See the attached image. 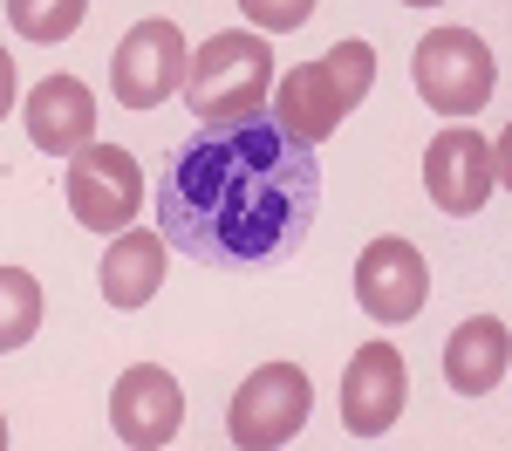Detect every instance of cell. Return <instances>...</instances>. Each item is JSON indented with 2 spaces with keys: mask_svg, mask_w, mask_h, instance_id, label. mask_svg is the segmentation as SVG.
<instances>
[{
  "mask_svg": "<svg viewBox=\"0 0 512 451\" xmlns=\"http://www.w3.org/2000/svg\"><path fill=\"white\" fill-rule=\"evenodd\" d=\"M0 451H7V417H0Z\"/></svg>",
  "mask_w": 512,
  "mask_h": 451,
  "instance_id": "19",
  "label": "cell"
},
{
  "mask_svg": "<svg viewBox=\"0 0 512 451\" xmlns=\"http://www.w3.org/2000/svg\"><path fill=\"white\" fill-rule=\"evenodd\" d=\"M178 424H185V390H178V376L158 363H137L117 376V397H110V431H117V445H171L178 438Z\"/></svg>",
  "mask_w": 512,
  "mask_h": 451,
  "instance_id": "10",
  "label": "cell"
},
{
  "mask_svg": "<svg viewBox=\"0 0 512 451\" xmlns=\"http://www.w3.org/2000/svg\"><path fill=\"white\" fill-rule=\"evenodd\" d=\"M308 410H315L308 376H301L294 363H267V369H253V376L239 383L233 410H226V438H233L239 451L294 445V438L308 431Z\"/></svg>",
  "mask_w": 512,
  "mask_h": 451,
  "instance_id": "5",
  "label": "cell"
},
{
  "mask_svg": "<svg viewBox=\"0 0 512 451\" xmlns=\"http://www.w3.org/2000/svg\"><path fill=\"white\" fill-rule=\"evenodd\" d=\"M403 397H410V369L390 342H362L349 356V376H342V424L355 438H383L396 417H403Z\"/></svg>",
  "mask_w": 512,
  "mask_h": 451,
  "instance_id": "11",
  "label": "cell"
},
{
  "mask_svg": "<svg viewBox=\"0 0 512 451\" xmlns=\"http://www.w3.org/2000/svg\"><path fill=\"white\" fill-rule=\"evenodd\" d=\"M267 89H274V48L246 28H226L185 62V103L205 123H246L267 117Z\"/></svg>",
  "mask_w": 512,
  "mask_h": 451,
  "instance_id": "3",
  "label": "cell"
},
{
  "mask_svg": "<svg viewBox=\"0 0 512 451\" xmlns=\"http://www.w3.org/2000/svg\"><path fill=\"white\" fill-rule=\"evenodd\" d=\"M41 328V287L28 267H0V356L28 349Z\"/></svg>",
  "mask_w": 512,
  "mask_h": 451,
  "instance_id": "15",
  "label": "cell"
},
{
  "mask_svg": "<svg viewBox=\"0 0 512 451\" xmlns=\"http://www.w3.org/2000/svg\"><path fill=\"white\" fill-rule=\"evenodd\" d=\"M424 294H431V267H424V253L410 240H369L362 246V260H355V301H362V315L369 322H410L417 308H424Z\"/></svg>",
  "mask_w": 512,
  "mask_h": 451,
  "instance_id": "9",
  "label": "cell"
},
{
  "mask_svg": "<svg viewBox=\"0 0 512 451\" xmlns=\"http://www.w3.org/2000/svg\"><path fill=\"white\" fill-rule=\"evenodd\" d=\"M89 0H7V21L21 28L28 41H62L82 28Z\"/></svg>",
  "mask_w": 512,
  "mask_h": 451,
  "instance_id": "16",
  "label": "cell"
},
{
  "mask_svg": "<svg viewBox=\"0 0 512 451\" xmlns=\"http://www.w3.org/2000/svg\"><path fill=\"white\" fill-rule=\"evenodd\" d=\"M506 363H512V335H506L499 315H478V322H465L444 342V383H451L458 397L499 390V383H506Z\"/></svg>",
  "mask_w": 512,
  "mask_h": 451,
  "instance_id": "14",
  "label": "cell"
},
{
  "mask_svg": "<svg viewBox=\"0 0 512 451\" xmlns=\"http://www.w3.org/2000/svg\"><path fill=\"white\" fill-rule=\"evenodd\" d=\"M21 117H28V137L48 158H69V151H82L96 137V96L76 76H41L28 89V103H21Z\"/></svg>",
  "mask_w": 512,
  "mask_h": 451,
  "instance_id": "12",
  "label": "cell"
},
{
  "mask_svg": "<svg viewBox=\"0 0 512 451\" xmlns=\"http://www.w3.org/2000/svg\"><path fill=\"white\" fill-rule=\"evenodd\" d=\"M185 35L178 21H137L110 55V89L123 110H158L171 103V89H185Z\"/></svg>",
  "mask_w": 512,
  "mask_h": 451,
  "instance_id": "7",
  "label": "cell"
},
{
  "mask_svg": "<svg viewBox=\"0 0 512 451\" xmlns=\"http://www.w3.org/2000/svg\"><path fill=\"white\" fill-rule=\"evenodd\" d=\"M69 212L89 233H123L144 212V171L123 144H82L69 151Z\"/></svg>",
  "mask_w": 512,
  "mask_h": 451,
  "instance_id": "6",
  "label": "cell"
},
{
  "mask_svg": "<svg viewBox=\"0 0 512 451\" xmlns=\"http://www.w3.org/2000/svg\"><path fill=\"white\" fill-rule=\"evenodd\" d=\"M321 212L315 144L274 117L205 123L158 178V233L198 267H274L301 253Z\"/></svg>",
  "mask_w": 512,
  "mask_h": 451,
  "instance_id": "1",
  "label": "cell"
},
{
  "mask_svg": "<svg viewBox=\"0 0 512 451\" xmlns=\"http://www.w3.org/2000/svg\"><path fill=\"white\" fill-rule=\"evenodd\" d=\"M492 185H506V137H478V130H444L424 151V192L437 199V212H478L492 199Z\"/></svg>",
  "mask_w": 512,
  "mask_h": 451,
  "instance_id": "8",
  "label": "cell"
},
{
  "mask_svg": "<svg viewBox=\"0 0 512 451\" xmlns=\"http://www.w3.org/2000/svg\"><path fill=\"white\" fill-rule=\"evenodd\" d=\"M369 82H376V48H369V41H335L315 62H294V69L280 76V89H267V110H274V123L287 137L321 144V137H335V123L369 96Z\"/></svg>",
  "mask_w": 512,
  "mask_h": 451,
  "instance_id": "2",
  "label": "cell"
},
{
  "mask_svg": "<svg viewBox=\"0 0 512 451\" xmlns=\"http://www.w3.org/2000/svg\"><path fill=\"white\" fill-rule=\"evenodd\" d=\"M96 281H103V301L110 308H144L164 287V233H144V226L110 233V253H103Z\"/></svg>",
  "mask_w": 512,
  "mask_h": 451,
  "instance_id": "13",
  "label": "cell"
},
{
  "mask_svg": "<svg viewBox=\"0 0 512 451\" xmlns=\"http://www.w3.org/2000/svg\"><path fill=\"white\" fill-rule=\"evenodd\" d=\"M246 14H253V28H267V35H287V28H301L308 14H315V0H239Z\"/></svg>",
  "mask_w": 512,
  "mask_h": 451,
  "instance_id": "17",
  "label": "cell"
},
{
  "mask_svg": "<svg viewBox=\"0 0 512 451\" xmlns=\"http://www.w3.org/2000/svg\"><path fill=\"white\" fill-rule=\"evenodd\" d=\"M410 7H437V0H410Z\"/></svg>",
  "mask_w": 512,
  "mask_h": 451,
  "instance_id": "20",
  "label": "cell"
},
{
  "mask_svg": "<svg viewBox=\"0 0 512 451\" xmlns=\"http://www.w3.org/2000/svg\"><path fill=\"white\" fill-rule=\"evenodd\" d=\"M410 76H417V96L431 103L437 117H472L492 103V48L472 35V28H431V35L417 41V62H410Z\"/></svg>",
  "mask_w": 512,
  "mask_h": 451,
  "instance_id": "4",
  "label": "cell"
},
{
  "mask_svg": "<svg viewBox=\"0 0 512 451\" xmlns=\"http://www.w3.org/2000/svg\"><path fill=\"white\" fill-rule=\"evenodd\" d=\"M7 110H14V55L0 48V117H7Z\"/></svg>",
  "mask_w": 512,
  "mask_h": 451,
  "instance_id": "18",
  "label": "cell"
}]
</instances>
